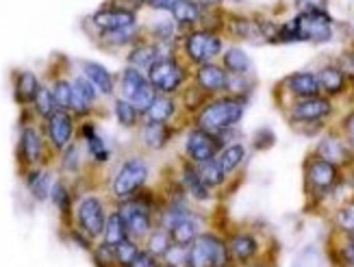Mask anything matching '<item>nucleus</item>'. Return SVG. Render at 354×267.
<instances>
[{"mask_svg":"<svg viewBox=\"0 0 354 267\" xmlns=\"http://www.w3.org/2000/svg\"><path fill=\"white\" fill-rule=\"evenodd\" d=\"M91 255H94V265L96 267H120L118 265V259H115V246H109V243H100L91 250Z\"/></svg>","mask_w":354,"mask_h":267,"instance_id":"ea45409f","label":"nucleus"},{"mask_svg":"<svg viewBox=\"0 0 354 267\" xmlns=\"http://www.w3.org/2000/svg\"><path fill=\"white\" fill-rule=\"evenodd\" d=\"M81 133H83V139L87 141L89 154L94 156L96 161H106V159H109V148L104 146L102 137L96 133L94 124H85V127L81 129Z\"/></svg>","mask_w":354,"mask_h":267,"instance_id":"473e14b6","label":"nucleus"},{"mask_svg":"<svg viewBox=\"0 0 354 267\" xmlns=\"http://www.w3.org/2000/svg\"><path fill=\"white\" fill-rule=\"evenodd\" d=\"M113 111H115L118 122H120L124 129H133L135 124L140 122V113H137V109H135L129 100H124V98H118V100L113 102Z\"/></svg>","mask_w":354,"mask_h":267,"instance_id":"f704fd0d","label":"nucleus"},{"mask_svg":"<svg viewBox=\"0 0 354 267\" xmlns=\"http://www.w3.org/2000/svg\"><path fill=\"white\" fill-rule=\"evenodd\" d=\"M172 15L178 24H194L200 18V9L192 0H178L172 7Z\"/></svg>","mask_w":354,"mask_h":267,"instance_id":"c9c22d12","label":"nucleus"},{"mask_svg":"<svg viewBox=\"0 0 354 267\" xmlns=\"http://www.w3.org/2000/svg\"><path fill=\"white\" fill-rule=\"evenodd\" d=\"M346 135H348V141H350V146H352V150H354V111L348 116V120H346Z\"/></svg>","mask_w":354,"mask_h":267,"instance_id":"09e8293b","label":"nucleus"},{"mask_svg":"<svg viewBox=\"0 0 354 267\" xmlns=\"http://www.w3.org/2000/svg\"><path fill=\"white\" fill-rule=\"evenodd\" d=\"M167 57L157 46H135L129 55V64L135 70H150V66H155L159 59Z\"/></svg>","mask_w":354,"mask_h":267,"instance_id":"b1692460","label":"nucleus"},{"mask_svg":"<svg viewBox=\"0 0 354 267\" xmlns=\"http://www.w3.org/2000/svg\"><path fill=\"white\" fill-rule=\"evenodd\" d=\"M252 68V61L250 57L245 55L241 48H230L226 55H224V70L228 74H235V76H243L248 74Z\"/></svg>","mask_w":354,"mask_h":267,"instance_id":"7c9ffc66","label":"nucleus"},{"mask_svg":"<svg viewBox=\"0 0 354 267\" xmlns=\"http://www.w3.org/2000/svg\"><path fill=\"white\" fill-rule=\"evenodd\" d=\"M333 35V22L326 11H302L298 18L276 30L281 42H326Z\"/></svg>","mask_w":354,"mask_h":267,"instance_id":"f257e3e1","label":"nucleus"},{"mask_svg":"<svg viewBox=\"0 0 354 267\" xmlns=\"http://www.w3.org/2000/svg\"><path fill=\"white\" fill-rule=\"evenodd\" d=\"M96 102V89L87 78H76L72 83V104L70 111H74L76 116H87L89 109Z\"/></svg>","mask_w":354,"mask_h":267,"instance_id":"f3484780","label":"nucleus"},{"mask_svg":"<svg viewBox=\"0 0 354 267\" xmlns=\"http://www.w3.org/2000/svg\"><path fill=\"white\" fill-rule=\"evenodd\" d=\"M226 246H228L230 261H237L241 265L252 263L259 255V241H257V237H252V234H248V232L233 234V237L226 241Z\"/></svg>","mask_w":354,"mask_h":267,"instance_id":"4468645a","label":"nucleus"},{"mask_svg":"<svg viewBox=\"0 0 354 267\" xmlns=\"http://www.w3.org/2000/svg\"><path fill=\"white\" fill-rule=\"evenodd\" d=\"M172 246V239H170V232H167L163 226H155L144 239V250L150 252L152 257H157L159 261L163 259L165 250Z\"/></svg>","mask_w":354,"mask_h":267,"instance_id":"a878e982","label":"nucleus"},{"mask_svg":"<svg viewBox=\"0 0 354 267\" xmlns=\"http://www.w3.org/2000/svg\"><path fill=\"white\" fill-rule=\"evenodd\" d=\"M148 174H150L148 163L140 159V156H133V159L120 165L118 174L111 183V194L120 200L133 198L135 194L142 192V187L148 181Z\"/></svg>","mask_w":354,"mask_h":267,"instance_id":"39448f33","label":"nucleus"},{"mask_svg":"<svg viewBox=\"0 0 354 267\" xmlns=\"http://www.w3.org/2000/svg\"><path fill=\"white\" fill-rule=\"evenodd\" d=\"M185 50H187V57L194 64H211V59L222 53V39L213 33H207V30H198L185 42Z\"/></svg>","mask_w":354,"mask_h":267,"instance_id":"1a4fd4ad","label":"nucleus"},{"mask_svg":"<svg viewBox=\"0 0 354 267\" xmlns=\"http://www.w3.org/2000/svg\"><path fill=\"white\" fill-rule=\"evenodd\" d=\"M205 3H218V0H205Z\"/></svg>","mask_w":354,"mask_h":267,"instance_id":"864d4df0","label":"nucleus"},{"mask_svg":"<svg viewBox=\"0 0 354 267\" xmlns=\"http://www.w3.org/2000/svg\"><path fill=\"white\" fill-rule=\"evenodd\" d=\"M180 187H183V192L185 194H189L194 200H207L211 196V190L209 187L200 181L198 176V172L194 165L189 163H185L183 165V172H180Z\"/></svg>","mask_w":354,"mask_h":267,"instance_id":"412c9836","label":"nucleus"},{"mask_svg":"<svg viewBox=\"0 0 354 267\" xmlns=\"http://www.w3.org/2000/svg\"><path fill=\"white\" fill-rule=\"evenodd\" d=\"M337 178H339V169H337L335 163L319 159V156H315V159L306 163V181H309L313 192H319V194L330 192Z\"/></svg>","mask_w":354,"mask_h":267,"instance_id":"9d476101","label":"nucleus"},{"mask_svg":"<svg viewBox=\"0 0 354 267\" xmlns=\"http://www.w3.org/2000/svg\"><path fill=\"white\" fill-rule=\"evenodd\" d=\"M220 163V167L224 169V174H230V172H235L241 161L245 159V148L241 144H230V146H224L220 150V154L215 156Z\"/></svg>","mask_w":354,"mask_h":267,"instance_id":"c756f323","label":"nucleus"},{"mask_svg":"<svg viewBox=\"0 0 354 267\" xmlns=\"http://www.w3.org/2000/svg\"><path fill=\"white\" fill-rule=\"evenodd\" d=\"M317 76V83H319V89H324L326 93H330V96H335V93H339L344 87H346V76L339 68L335 66H328L324 70H319Z\"/></svg>","mask_w":354,"mask_h":267,"instance_id":"c85d7f7f","label":"nucleus"},{"mask_svg":"<svg viewBox=\"0 0 354 267\" xmlns=\"http://www.w3.org/2000/svg\"><path fill=\"white\" fill-rule=\"evenodd\" d=\"M124 239H131V234L127 230V224L122 222V217L118 211H113L111 215H106V224H104V230H102V241L109 243V246H115Z\"/></svg>","mask_w":354,"mask_h":267,"instance_id":"bb28decb","label":"nucleus"},{"mask_svg":"<svg viewBox=\"0 0 354 267\" xmlns=\"http://www.w3.org/2000/svg\"><path fill=\"white\" fill-rule=\"evenodd\" d=\"M148 3H150V7H155V9H170L172 11V7L178 3V0H148Z\"/></svg>","mask_w":354,"mask_h":267,"instance_id":"8fccbe9b","label":"nucleus"},{"mask_svg":"<svg viewBox=\"0 0 354 267\" xmlns=\"http://www.w3.org/2000/svg\"><path fill=\"white\" fill-rule=\"evenodd\" d=\"M330 111H333L330 100L322 96H313V98H302L300 102H296L294 109H291V118L296 122H319L328 118Z\"/></svg>","mask_w":354,"mask_h":267,"instance_id":"ddd939ff","label":"nucleus"},{"mask_svg":"<svg viewBox=\"0 0 354 267\" xmlns=\"http://www.w3.org/2000/svg\"><path fill=\"white\" fill-rule=\"evenodd\" d=\"M53 98H55V104L61 111H70V104H72V83L66 81V78H59L53 85Z\"/></svg>","mask_w":354,"mask_h":267,"instance_id":"e433bc0d","label":"nucleus"},{"mask_svg":"<svg viewBox=\"0 0 354 267\" xmlns=\"http://www.w3.org/2000/svg\"><path fill=\"white\" fill-rule=\"evenodd\" d=\"M161 261L167 263V265H172V267H187V248L172 243L170 248L165 250V255H163Z\"/></svg>","mask_w":354,"mask_h":267,"instance_id":"79ce46f5","label":"nucleus"},{"mask_svg":"<svg viewBox=\"0 0 354 267\" xmlns=\"http://www.w3.org/2000/svg\"><path fill=\"white\" fill-rule=\"evenodd\" d=\"M326 0H300L302 11H324Z\"/></svg>","mask_w":354,"mask_h":267,"instance_id":"de8ad7c7","label":"nucleus"},{"mask_svg":"<svg viewBox=\"0 0 354 267\" xmlns=\"http://www.w3.org/2000/svg\"><path fill=\"white\" fill-rule=\"evenodd\" d=\"M61 165H64L66 172H76L79 169V148L76 146H66L64 154H61Z\"/></svg>","mask_w":354,"mask_h":267,"instance_id":"37998d69","label":"nucleus"},{"mask_svg":"<svg viewBox=\"0 0 354 267\" xmlns=\"http://www.w3.org/2000/svg\"><path fill=\"white\" fill-rule=\"evenodd\" d=\"M26 187H28V192L33 194L35 200H46V198L50 196V187H53L50 172H46V169H33L26 176Z\"/></svg>","mask_w":354,"mask_h":267,"instance_id":"cd10ccee","label":"nucleus"},{"mask_svg":"<svg viewBox=\"0 0 354 267\" xmlns=\"http://www.w3.org/2000/svg\"><path fill=\"white\" fill-rule=\"evenodd\" d=\"M155 207L152 204V196L148 194H135L133 198L122 200V204L115 209L122 217V222L127 224V230L131 234V239H146V234L157 226L155 222Z\"/></svg>","mask_w":354,"mask_h":267,"instance_id":"7ed1b4c3","label":"nucleus"},{"mask_svg":"<svg viewBox=\"0 0 354 267\" xmlns=\"http://www.w3.org/2000/svg\"><path fill=\"white\" fill-rule=\"evenodd\" d=\"M222 150V139L220 135H211L203 129H194L187 135V141H185V152H187V159L198 163L211 161L220 154Z\"/></svg>","mask_w":354,"mask_h":267,"instance_id":"6e6552de","label":"nucleus"},{"mask_svg":"<svg viewBox=\"0 0 354 267\" xmlns=\"http://www.w3.org/2000/svg\"><path fill=\"white\" fill-rule=\"evenodd\" d=\"M196 172H198V176L200 181H203L209 190H215V187H220L226 178L224 174V169L220 167L218 159H211V161H205V163H198L196 165Z\"/></svg>","mask_w":354,"mask_h":267,"instance_id":"2f4dec72","label":"nucleus"},{"mask_svg":"<svg viewBox=\"0 0 354 267\" xmlns=\"http://www.w3.org/2000/svg\"><path fill=\"white\" fill-rule=\"evenodd\" d=\"M44 156V141L35 127H24L20 135V159L26 165H35Z\"/></svg>","mask_w":354,"mask_h":267,"instance_id":"dca6fc26","label":"nucleus"},{"mask_svg":"<svg viewBox=\"0 0 354 267\" xmlns=\"http://www.w3.org/2000/svg\"><path fill=\"white\" fill-rule=\"evenodd\" d=\"M287 87L296 93L300 98H313L319 96V83H317V76L309 74V72H298L294 76L287 78Z\"/></svg>","mask_w":354,"mask_h":267,"instance_id":"5701e85b","label":"nucleus"},{"mask_svg":"<svg viewBox=\"0 0 354 267\" xmlns=\"http://www.w3.org/2000/svg\"><path fill=\"white\" fill-rule=\"evenodd\" d=\"M155 267H172V265H167V263H163V261H159V263H157Z\"/></svg>","mask_w":354,"mask_h":267,"instance_id":"603ef678","label":"nucleus"},{"mask_svg":"<svg viewBox=\"0 0 354 267\" xmlns=\"http://www.w3.org/2000/svg\"><path fill=\"white\" fill-rule=\"evenodd\" d=\"M39 81L37 76L33 72H20L18 76H15V87H13V93H15V100H18L20 104H28L33 102L37 91H39Z\"/></svg>","mask_w":354,"mask_h":267,"instance_id":"4be33fe9","label":"nucleus"},{"mask_svg":"<svg viewBox=\"0 0 354 267\" xmlns=\"http://www.w3.org/2000/svg\"><path fill=\"white\" fill-rule=\"evenodd\" d=\"M94 24L102 30V33H113V30H122V28L135 26V13L127 11V9L98 11L94 15Z\"/></svg>","mask_w":354,"mask_h":267,"instance_id":"2eb2a0df","label":"nucleus"},{"mask_svg":"<svg viewBox=\"0 0 354 267\" xmlns=\"http://www.w3.org/2000/svg\"><path fill=\"white\" fill-rule=\"evenodd\" d=\"M228 246L218 234L200 232L187 248V267H228Z\"/></svg>","mask_w":354,"mask_h":267,"instance_id":"20e7f679","label":"nucleus"},{"mask_svg":"<svg viewBox=\"0 0 354 267\" xmlns=\"http://www.w3.org/2000/svg\"><path fill=\"white\" fill-rule=\"evenodd\" d=\"M317 152H319V159H326L335 165L346 159V146L342 144V139H337V137H326L319 144Z\"/></svg>","mask_w":354,"mask_h":267,"instance_id":"72a5a7b5","label":"nucleus"},{"mask_svg":"<svg viewBox=\"0 0 354 267\" xmlns=\"http://www.w3.org/2000/svg\"><path fill=\"white\" fill-rule=\"evenodd\" d=\"M83 74L87 81L94 85L96 91L104 93V96H111L113 89H115V78L113 74L106 70L104 66L100 64H94V61H85L83 64Z\"/></svg>","mask_w":354,"mask_h":267,"instance_id":"a211bd4d","label":"nucleus"},{"mask_svg":"<svg viewBox=\"0 0 354 267\" xmlns=\"http://www.w3.org/2000/svg\"><path fill=\"white\" fill-rule=\"evenodd\" d=\"M76 224H79V230L87 234L91 241L100 239L104 224H106V211H104L102 200L96 196L83 198L79 202V207H76Z\"/></svg>","mask_w":354,"mask_h":267,"instance_id":"0eeeda50","label":"nucleus"},{"mask_svg":"<svg viewBox=\"0 0 354 267\" xmlns=\"http://www.w3.org/2000/svg\"><path fill=\"white\" fill-rule=\"evenodd\" d=\"M228 81H230V76L222 66L203 64L196 70V87L205 93H218V91L228 89Z\"/></svg>","mask_w":354,"mask_h":267,"instance_id":"f8f14e48","label":"nucleus"},{"mask_svg":"<svg viewBox=\"0 0 354 267\" xmlns=\"http://www.w3.org/2000/svg\"><path fill=\"white\" fill-rule=\"evenodd\" d=\"M35 109H37V113L41 118H50L55 111H57V104H55V98H53V91L48 87H39L37 91V96L33 100Z\"/></svg>","mask_w":354,"mask_h":267,"instance_id":"a19ab883","label":"nucleus"},{"mask_svg":"<svg viewBox=\"0 0 354 267\" xmlns=\"http://www.w3.org/2000/svg\"><path fill=\"white\" fill-rule=\"evenodd\" d=\"M140 252H142V246L135 239H124V241L115 243V259H118L120 267H127Z\"/></svg>","mask_w":354,"mask_h":267,"instance_id":"4c0bfd02","label":"nucleus"},{"mask_svg":"<svg viewBox=\"0 0 354 267\" xmlns=\"http://www.w3.org/2000/svg\"><path fill=\"white\" fill-rule=\"evenodd\" d=\"M176 113V104L170 96H165V93H159L155 98V102L150 104V109L144 113V120L146 122H161V124H167Z\"/></svg>","mask_w":354,"mask_h":267,"instance_id":"393cba45","label":"nucleus"},{"mask_svg":"<svg viewBox=\"0 0 354 267\" xmlns=\"http://www.w3.org/2000/svg\"><path fill=\"white\" fill-rule=\"evenodd\" d=\"M50 198H53V202H55V207L64 213V215H68L70 213V209H72V196H70V192H68V187L61 183V181H57V183H53V187H50Z\"/></svg>","mask_w":354,"mask_h":267,"instance_id":"58836bf2","label":"nucleus"},{"mask_svg":"<svg viewBox=\"0 0 354 267\" xmlns=\"http://www.w3.org/2000/svg\"><path fill=\"white\" fill-rule=\"evenodd\" d=\"M46 131H48L50 144L57 150H64L66 146L72 144V135H74L72 116L68 111H61V109H57L50 118H46Z\"/></svg>","mask_w":354,"mask_h":267,"instance_id":"9b49d317","label":"nucleus"},{"mask_svg":"<svg viewBox=\"0 0 354 267\" xmlns=\"http://www.w3.org/2000/svg\"><path fill=\"white\" fill-rule=\"evenodd\" d=\"M146 78H148V83L157 89V93L172 96V93H176L185 85V81H187V72L183 70V66L174 57H163L155 66H150Z\"/></svg>","mask_w":354,"mask_h":267,"instance_id":"423d86ee","label":"nucleus"},{"mask_svg":"<svg viewBox=\"0 0 354 267\" xmlns=\"http://www.w3.org/2000/svg\"><path fill=\"white\" fill-rule=\"evenodd\" d=\"M243 109L241 98H220L200 109L196 116V129H203L211 135H222L243 118Z\"/></svg>","mask_w":354,"mask_h":267,"instance_id":"f03ea898","label":"nucleus"},{"mask_svg":"<svg viewBox=\"0 0 354 267\" xmlns=\"http://www.w3.org/2000/svg\"><path fill=\"white\" fill-rule=\"evenodd\" d=\"M337 222H339V226L348 232H354V209H346L339 213V217H337Z\"/></svg>","mask_w":354,"mask_h":267,"instance_id":"a18cd8bd","label":"nucleus"},{"mask_svg":"<svg viewBox=\"0 0 354 267\" xmlns=\"http://www.w3.org/2000/svg\"><path fill=\"white\" fill-rule=\"evenodd\" d=\"M150 83H148V78L142 74V70H135V68H124V72H122L120 76V93H122V98L133 102V98L140 93L142 89H146Z\"/></svg>","mask_w":354,"mask_h":267,"instance_id":"6ab92c4d","label":"nucleus"},{"mask_svg":"<svg viewBox=\"0 0 354 267\" xmlns=\"http://www.w3.org/2000/svg\"><path fill=\"white\" fill-rule=\"evenodd\" d=\"M170 137H172L170 127L161 122H146L142 129V141L150 150H163L167 146V141H170Z\"/></svg>","mask_w":354,"mask_h":267,"instance_id":"aec40b11","label":"nucleus"},{"mask_svg":"<svg viewBox=\"0 0 354 267\" xmlns=\"http://www.w3.org/2000/svg\"><path fill=\"white\" fill-rule=\"evenodd\" d=\"M245 267H268V265H263V263H248Z\"/></svg>","mask_w":354,"mask_h":267,"instance_id":"3c124183","label":"nucleus"},{"mask_svg":"<svg viewBox=\"0 0 354 267\" xmlns=\"http://www.w3.org/2000/svg\"><path fill=\"white\" fill-rule=\"evenodd\" d=\"M342 261L348 267H354V232H352V239L346 243V248L342 250Z\"/></svg>","mask_w":354,"mask_h":267,"instance_id":"49530a36","label":"nucleus"},{"mask_svg":"<svg viewBox=\"0 0 354 267\" xmlns=\"http://www.w3.org/2000/svg\"><path fill=\"white\" fill-rule=\"evenodd\" d=\"M157 263H159V259H157V257H152L150 252H146V250L142 248V252L137 255L127 267H155Z\"/></svg>","mask_w":354,"mask_h":267,"instance_id":"c03bdc74","label":"nucleus"}]
</instances>
